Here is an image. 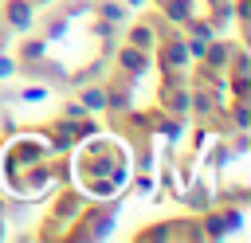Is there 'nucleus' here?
I'll list each match as a JSON object with an SVG mask.
<instances>
[{
	"mask_svg": "<svg viewBox=\"0 0 251 243\" xmlns=\"http://www.w3.org/2000/svg\"><path fill=\"white\" fill-rule=\"evenodd\" d=\"M12 71H16V63H12V59H4V55H0V78H8V74H12Z\"/></svg>",
	"mask_w": 251,
	"mask_h": 243,
	"instance_id": "7",
	"label": "nucleus"
},
{
	"mask_svg": "<svg viewBox=\"0 0 251 243\" xmlns=\"http://www.w3.org/2000/svg\"><path fill=\"white\" fill-rule=\"evenodd\" d=\"M129 39H133V47H149V39H153V35H149L145 27H133V35H129Z\"/></svg>",
	"mask_w": 251,
	"mask_h": 243,
	"instance_id": "4",
	"label": "nucleus"
},
{
	"mask_svg": "<svg viewBox=\"0 0 251 243\" xmlns=\"http://www.w3.org/2000/svg\"><path fill=\"white\" fill-rule=\"evenodd\" d=\"M24 98H27V102H43V98H47V90H43V86H27V90H24Z\"/></svg>",
	"mask_w": 251,
	"mask_h": 243,
	"instance_id": "5",
	"label": "nucleus"
},
{
	"mask_svg": "<svg viewBox=\"0 0 251 243\" xmlns=\"http://www.w3.org/2000/svg\"><path fill=\"white\" fill-rule=\"evenodd\" d=\"M122 63H129V71H141V67H145V55L129 47V51H122Z\"/></svg>",
	"mask_w": 251,
	"mask_h": 243,
	"instance_id": "3",
	"label": "nucleus"
},
{
	"mask_svg": "<svg viewBox=\"0 0 251 243\" xmlns=\"http://www.w3.org/2000/svg\"><path fill=\"white\" fill-rule=\"evenodd\" d=\"M63 118H82V106H78V102H67V106H63Z\"/></svg>",
	"mask_w": 251,
	"mask_h": 243,
	"instance_id": "6",
	"label": "nucleus"
},
{
	"mask_svg": "<svg viewBox=\"0 0 251 243\" xmlns=\"http://www.w3.org/2000/svg\"><path fill=\"white\" fill-rule=\"evenodd\" d=\"M8 16H12V24H16V27H27V24H31V12H27V4H24V0H12Z\"/></svg>",
	"mask_w": 251,
	"mask_h": 243,
	"instance_id": "1",
	"label": "nucleus"
},
{
	"mask_svg": "<svg viewBox=\"0 0 251 243\" xmlns=\"http://www.w3.org/2000/svg\"><path fill=\"white\" fill-rule=\"evenodd\" d=\"M82 110H106V90H82Z\"/></svg>",
	"mask_w": 251,
	"mask_h": 243,
	"instance_id": "2",
	"label": "nucleus"
}]
</instances>
